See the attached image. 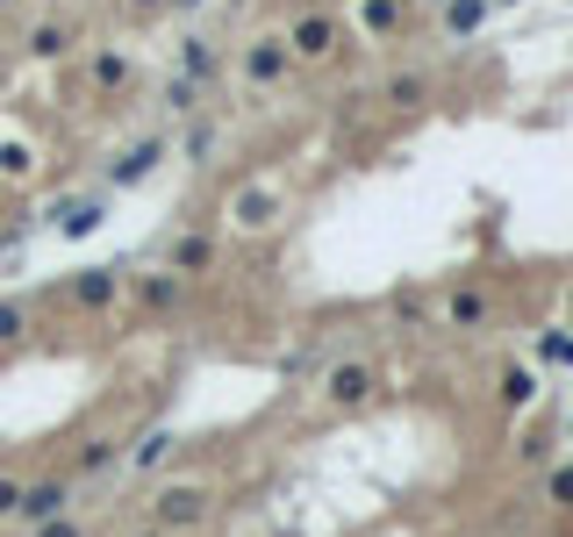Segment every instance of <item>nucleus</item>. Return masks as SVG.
<instances>
[{"label": "nucleus", "mask_w": 573, "mask_h": 537, "mask_svg": "<svg viewBox=\"0 0 573 537\" xmlns=\"http://www.w3.org/2000/svg\"><path fill=\"white\" fill-rule=\"evenodd\" d=\"M208 516H216V487H201V481H165L158 495H150L144 524L165 530V537H194Z\"/></svg>", "instance_id": "nucleus-1"}, {"label": "nucleus", "mask_w": 573, "mask_h": 537, "mask_svg": "<svg viewBox=\"0 0 573 537\" xmlns=\"http://www.w3.org/2000/svg\"><path fill=\"white\" fill-rule=\"evenodd\" d=\"M280 43H286V58H294V65H323V58H337V43H352V37H344L337 14L309 8V14H294V22H286Z\"/></svg>", "instance_id": "nucleus-2"}, {"label": "nucleus", "mask_w": 573, "mask_h": 537, "mask_svg": "<svg viewBox=\"0 0 573 537\" xmlns=\"http://www.w3.org/2000/svg\"><path fill=\"white\" fill-rule=\"evenodd\" d=\"M373 394H381V365H373V359H337V365L323 373V402L337 409V416L373 409Z\"/></svg>", "instance_id": "nucleus-3"}, {"label": "nucleus", "mask_w": 573, "mask_h": 537, "mask_svg": "<svg viewBox=\"0 0 573 537\" xmlns=\"http://www.w3.org/2000/svg\"><path fill=\"white\" fill-rule=\"evenodd\" d=\"M488 322H494V287L488 280H451L445 287V330L473 337V330H488Z\"/></svg>", "instance_id": "nucleus-4"}, {"label": "nucleus", "mask_w": 573, "mask_h": 537, "mask_svg": "<svg viewBox=\"0 0 573 537\" xmlns=\"http://www.w3.org/2000/svg\"><path fill=\"white\" fill-rule=\"evenodd\" d=\"M123 295H129V272L123 266H86V272H72V287H65V301H72V309H86V316H108Z\"/></svg>", "instance_id": "nucleus-5"}, {"label": "nucleus", "mask_w": 573, "mask_h": 537, "mask_svg": "<svg viewBox=\"0 0 573 537\" xmlns=\"http://www.w3.org/2000/svg\"><path fill=\"white\" fill-rule=\"evenodd\" d=\"M51 516H72V481L65 473H43V481H22V502H14V524L37 530Z\"/></svg>", "instance_id": "nucleus-6"}, {"label": "nucleus", "mask_w": 573, "mask_h": 537, "mask_svg": "<svg viewBox=\"0 0 573 537\" xmlns=\"http://www.w3.org/2000/svg\"><path fill=\"white\" fill-rule=\"evenodd\" d=\"M237 72H244L251 94H273L286 72H294V58H286V43H280V37H251V43H244V58H237Z\"/></svg>", "instance_id": "nucleus-7"}, {"label": "nucleus", "mask_w": 573, "mask_h": 537, "mask_svg": "<svg viewBox=\"0 0 573 537\" xmlns=\"http://www.w3.org/2000/svg\"><path fill=\"white\" fill-rule=\"evenodd\" d=\"M115 466H123V437H115V430H94V437H80V444H72L65 481L80 487V481H101V473H115Z\"/></svg>", "instance_id": "nucleus-8"}, {"label": "nucleus", "mask_w": 573, "mask_h": 537, "mask_svg": "<svg viewBox=\"0 0 573 537\" xmlns=\"http://www.w3.org/2000/svg\"><path fill=\"white\" fill-rule=\"evenodd\" d=\"M280 215H286V194H280V187H237V194H230V223L251 229V237H259V229H273Z\"/></svg>", "instance_id": "nucleus-9"}, {"label": "nucleus", "mask_w": 573, "mask_h": 537, "mask_svg": "<svg viewBox=\"0 0 573 537\" xmlns=\"http://www.w3.org/2000/svg\"><path fill=\"white\" fill-rule=\"evenodd\" d=\"M165 272H179V280L216 272V237H208V229H179V237L165 244Z\"/></svg>", "instance_id": "nucleus-10"}, {"label": "nucleus", "mask_w": 573, "mask_h": 537, "mask_svg": "<svg viewBox=\"0 0 573 537\" xmlns=\"http://www.w3.org/2000/svg\"><path fill=\"white\" fill-rule=\"evenodd\" d=\"M129 295H137L144 316H173L179 301H187V280H179V272H137V280H129Z\"/></svg>", "instance_id": "nucleus-11"}, {"label": "nucleus", "mask_w": 573, "mask_h": 537, "mask_svg": "<svg viewBox=\"0 0 573 537\" xmlns=\"http://www.w3.org/2000/svg\"><path fill=\"white\" fill-rule=\"evenodd\" d=\"M129 80H137V58H129V51H94V58H86V94L108 101V94H123Z\"/></svg>", "instance_id": "nucleus-12"}, {"label": "nucleus", "mask_w": 573, "mask_h": 537, "mask_svg": "<svg viewBox=\"0 0 573 537\" xmlns=\"http://www.w3.org/2000/svg\"><path fill=\"white\" fill-rule=\"evenodd\" d=\"M538 394H545V388H538V365H517V359H509L502 373H494V402H502L509 416H523V409H538Z\"/></svg>", "instance_id": "nucleus-13"}, {"label": "nucleus", "mask_w": 573, "mask_h": 537, "mask_svg": "<svg viewBox=\"0 0 573 537\" xmlns=\"http://www.w3.org/2000/svg\"><path fill=\"white\" fill-rule=\"evenodd\" d=\"M165 458H173V430H165V423H150L144 437L123 452V466H129V473H150V466H165Z\"/></svg>", "instance_id": "nucleus-14"}, {"label": "nucleus", "mask_w": 573, "mask_h": 537, "mask_svg": "<svg viewBox=\"0 0 573 537\" xmlns=\"http://www.w3.org/2000/svg\"><path fill=\"white\" fill-rule=\"evenodd\" d=\"M29 330H37V309L29 301H0V351H22Z\"/></svg>", "instance_id": "nucleus-15"}, {"label": "nucleus", "mask_w": 573, "mask_h": 537, "mask_svg": "<svg viewBox=\"0 0 573 537\" xmlns=\"http://www.w3.org/2000/svg\"><path fill=\"white\" fill-rule=\"evenodd\" d=\"M72 43H80L72 22H37V29H29V58H65Z\"/></svg>", "instance_id": "nucleus-16"}, {"label": "nucleus", "mask_w": 573, "mask_h": 537, "mask_svg": "<svg viewBox=\"0 0 573 537\" xmlns=\"http://www.w3.org/2000/svg\"><path fill=\"white\" fill-rule=\"evenodd\" d=\"M480 22H488V0H445V14H437L445 37H473Z\"/></svg>", "instance_id": "nucleus-17"}, {"label": "nucleus", "mask_w": 573, "mask_h": 537, "mask_svg": "<svg viewBox=\"0 0 573 537\" xmlns=\"http://www.w3.org/2000/svg\"><path fill=\"white\" fill-rule=\"evenodd\" d=\"M101 215H108L101 202H72V208H58V237H94Z\"/></svg>", "instance_id": "nucleus-18"}, {"label": "nucleus", "mask_w": 573, "mask_h": 537, "mask_svg": "<svg viewBox=\"0 0 573 537\" xmlns=\"http://www.w3.org/2000/svg\"><path fill=\"white\" fill-rule=\"evenodd\" d=\"M158 158H165V144H158V136H150V144H137V151H129L123 165H108V179H115V187H129V179H144V173H150V165H158Z\"/></svg>", "instance_id": "nucleus-19"}, {"label": "nucleus", "mask_w": 573, "mask_h": 537, "mask_svg": "<svg viewBox=\"0 0 573 537\" xmlns=\"http://www.w3.org/2000/svg\"><path fill=\"white\" fill-rule=\"evenodd\" d=\"M538 365H560V373H573V330H538Z\"/></svg>", "instance_id": "nucleus-20"}, {"label": "nucleus", "mask_w": 573, "mask_h": 537, "mask_svg": "<svg viewBox=\"0 0 573 537\" xmlns=\"http://www.w3.org/2000/svg\"><path fill=\"white\" fill-rule=\"evenodd\" d=\"M358 14H366V29H373V37H395V22H402V0H366Z\"/></svg>", "instance_id": "nucleus-21"}, {"label": "nucleus", "mask_w": 573, "mask_h": 537, "mask_svg": "<svg viewBox=\"0 0 573 537\" xmlns=\"http://www.w3.org/2000/svg\"><path fill=\"white\" fill-rule=\"evenodd\" d=\"M387 101H395V107H424V101H430V86L416 80V72H402V80H387Z\"/></svg>", "instance_id": "nucleus-22"}, {"label": "nucleus", "mask_w": 573, "mask_h": 537, "mask_svg": "<svg viewBox=\"0 0 573 537\" xmlns=\"http://www.w3.org/2000/svg\"><path fill=\"white\" fill-rule=\"evenodd\" d=\"M545 502H552V509H573V458L545 473Z\"/></svg>", "instance_id": "nucleus-23"}, {"label": "nucleus", "mask_w": 573, "mask_h": 537, "mask_svg": "<svg viewBox=\"0 0 573 537\" xmlns=\"http://www.w3.org/2000/svg\"><path fill=\"white\" fill-rule=\"evenodd\" d=\"M29 165H37L29 144H0V173H8V179H29Z\"/></svg>", "instance_id": "nucleus-24"}, {"label": "nucleus", "mask_w": 573, "mask_h": 537, "mask_svg": "<svg viewBox=\"0 0 573 537\" xmlns=\"http://www.w3.org/2000/svg\"><path fill=\"white\" fill-rule=\"evenodd\" d=\"M14 502H22V473L0 466V516H14Z\"/></svg>", "instance_id": "nucleus-25"}, {"label": "nucleus", "mask_w": 573, "mask_h": 537, "mask_svg": "<svg viewBox=\"0 0 573 537\" xmlns=\"http://www.w3.org/2000/svg\"><path fill=\"white\" fill-rule=\"evenodd\" d=\"M29 537H86V524H80V516H51V524H37Z\"/></svg>", "instance_id": "nucleus-26"}, {"label": "nucleus", "mask_w": 573, "mask_h": 537, "mask_svg": "<svg viewBox=\"0 0 573 537\" xmlns=\"http://www.w3.org/2000/svg\"><path fill=\"white\" fill-rule=\"evenodd\" d=\"M115 8H123L129 22H150V14H158V8H173V0H115Z\"/></svg>", "instance_id": "nucleus-27"}, {"label": "nucleus", "mask_w": 573, "mask_h": 537, "mask_svg": "<svg viewBox=\"0 0 573 537\" xmlns=\"http://www.w3.org/2000/svg\"><path fill=\"white\" fill-rule=\"evenodd\" d=\"M517 458H523V466H545V458H552V437H531V444H517Z\"/></svg>", "instance_id": "nucleus-28"}, {"label": "nucleus", "mask_w": 573, "mask_h": 537, "mask_svg": "<svg viewBox=\"0 0 573 537\" xmlns=\"http://www.w3.org/2000/svg\"><path fill=\"white\" fill-rule=\"evenodd\" d=\"M409 8H424V14H445V0H409Z\"/></svg>", "instance_id": "nucleus-29"}, {"label": "nucleus", "mask_w": 573, "mask_h": 537, "mask_svg": "<svg viewBox=\"0 0 573 537\" xmlns=\"http://www.w3.org/2000/svg\"><path fill=\"white\" fill-rule=\"evenodd\" d=\"M129 537H165V530H150V524H144V530H129Z\"/></svg>", "instance_id": "nucleus-30"}, {"label": "nucleus", "mask_w": 573, "mask_h": 537, "mask_svg": "<svg viewBox=\"0 0 573 537\" xmlns=\"http://www.w3.org/2000/svg\"><path fill=\"white\" fill-rule=\"evenodd\" d=\"M566 309H573V280H566Z\"/></svg>", "instance_id": "nucleus-31"}, {"label": "nucleus", "mask_w": 573, "mask_h": 537, "mask_svg": "<svg viewBox=\"0 0 573 537\" xmlns=\"http://www.w3.org/2000/svg\"><path fill=\"white\" fill-rule=\"evenodd\" d=\"M0 8H14V0H0Z\"/></svg>", "instance_id": "nucleus-32"}]
</instances>
